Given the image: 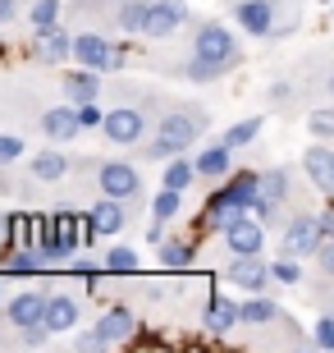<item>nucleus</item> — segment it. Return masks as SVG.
I'll list each match as a JSON object with an SVG mask.
<instances>
[{"instance_id": "14", "label": "nucleus", "mask_w": 334, "mask_h": 353, "mask_svg": "<svg viewBox=\"0 0 334 353\" xmlns=\"http://www.w3.org/2000/svg\"><path fill=\"white\" fill-rule=\"evenodd\" d=\"M124 221H129V216H124V202H119V197H101V202L87 211V234H119Z\"/></svg>"}, {"instance_id": "42", "label": "nucleus", "mask_w": 334, "mask_h": 353, "mask_svg": "<svg viewBox=\"0 0 334 353\" xmlns=\"http://www.w3.org/2000/svg\"><path fill=\"white\" fill-rule=\"evenodd\" d=\"M330 88H334V83H330Z\"/></svg>"}, {"instance_id": "18", "label": "nucleus", "mask_w": 334, "mask_h": 353, "mask_svg": "<svg viewBox=\"0 0 334 353\" xmlns=\"http://www.w3.org/2000/svg\"><path fill=\"white\" fill-rule=\"evenodd\" d=\"M302 170L311 174L316 188L334 193V147H307V157H302Z\"/></svg>"}, {"instance_id": "7", "label": "nucleus", "mask_w": 334, "mask_h": 353, "mask_svg": "<svg viewBox=\"0 0 334 353\" xmlns=\"http://www.w3.org/2000/svg\"><path fill=\"white\" fill-rule=\"evenodd\" d=\"M129 335H133V312L129 307H110V312L96 321V330L78 340V349H110V344L129 340Z\"/></svg>"}, {"instance_id": "37", "label": "nucleus", "mask_w": 334, "mask_h": 353, "mask_svg": "<svg viewBox=\"0 0 334 353\" xmlns=\"http://www.w3.org/2000/svg\"><path fill=\"white\" fill-rule=\"evenodd\" d=\"M78 119H83V129H101L105 110H101L96 101H78Z\"/></svg>"}, {"instance_id": "26", "label": "nucleus", "mask_w": 334, "mask_h": 353, "mask_svg": "<svg viewBox=\"0 0 334 353\" xmlns=\"http://www.w3.org/2000/svg\"><path fill=\"white\" fill-rule=\"evenodd\" d=\"M193 179H197V161H188V157L179 152V157L169 161V170H165V188H179V193H183Z\"/></svg>"}, {"instance_id": "6", "label": "nucleus", "mask_w": 334, "mask_h": 353, "mask_svg": "<svg viewBox=\"0 0 334 353\" xmlns=\"http://www.w3.org/2000/svg\"><path fill=\"white\" fill-rule=\"evenodd\" d=\"M96 183H101L105 197H119V202H138L142 197V174L133 170L129 161H105L96 170Z\"/></svg>"}, {"instance_id": "17", "label": "nucleus", "mask_w": 334, "mask_h": 353, "mask_svg": "<svg viewBox=\"0 0 334 353\" xmlns=\"http://www.w3.org/2000/svg\"><path fill=\"white\" fill-rule=\"evenodd\" d=\"M229 152H233V147L225 143V138H220V143H211V147H202V152H197V174H202V179H211V183H216V179H229V165H233Z\"/></svg>"}, {"instance_id": "34", "label": "nucleus", "mask_w": 334, "mask_h": 353, "mask_svg": "<svg viewBox=\"0 0 334 353\" xmlns=\"http://www.w3.org/2000/svg\"><path fill=\"white\" fill-rule=\"evenodd\" d=\"M307 129L316 133V138H334V110H311Z\"/></svg>"}, {"instance_id": "33", "label": "nucleus", "mask_w": 334, "mask_h": 353, "mask_svg": "<svg viewBox=\"0 0 334 353\" xmlns=\"http://www.w3.org/2000/svg\"><path fill=\"white\" fill-rule=\"evenodd\" d=\"M270 271H275V280H280V285H298V280H302V266H298V257H289V252H284Z\"/></svg>"}, {"instance_id": "15", "label": "nucleus", "mask_w": 334, "mask_h": 353, "mask_svg": "<svg viewBox=\"0 0 334 353\" xmlns=\"http://www.w3.org/2000/svg\"><path fill=\"white\" fill-rule=\"evenodd\" d=\"M78 129H83V119H78V105H55L41 115V133L55 138V143H74Z\"/></svg>"}, {"instance_id": "31", "label": "nucleus", "mask_w": 334, "mask_h": 353, "mask_svg": "<svg viewBox=\"0 0 334 353\" xmlns=\"http://www.w3.org/2000/svg\"><path fill=\"white\" fill-rule=\"evenodd\" d=\"M105 271L133 275V271H138V252H133V248H110V252H105Z\"/></svg>"}, {"instance_id": "27", "label": "nucleus", "mask_w": 334, "mask_h": 353, "mask_svg": "<svg viewBox=\"0 0 334 353\" xmlns=\"http://www.w3.org/2000/svg\"><path fill=\"white\" fill-rule=\"evenodd\" d=\"M160 266L165 271H188L193 266V243H160Z\"/></svg>"}, {"instance_id": "38", "label": "nucleus", "mask_w": 334, "mask_h": 353, "mask_svg": "<svg viewBox=\"0 0 334 353\" xmlns=\"http://www.w3.org/2000/svg\"><path fill=\"white\" fill-rule=\"evenodd\" d=\"M316 262H321L325 275H334V239H330V234L321 239V248H316Z\"/></svg>"}, {"instance_id": "9", "label": "nucleus", "mask_w": 334, "mask_h": 353, "mask_svg": "<svg viewBox=\"0 0 334 353\" xmlns=\"http://www.w3.org/2000/svg\"><path fill=\"white\" fill-rule=\"evenodd\" d=\"M183 23H188V5H183V0H152V14H147V28H142V37L165 41L169 32H179Z\"/></svg>"}, {"instance_id": "20", "label": "nucleus", "mask_w": 334, "mask_h": 353, "mask_svg": "<svg viewBox=\"0 0 334 353\" xmlns=\"http://www.w3.org/2000/svg\"><path fill=\"white\" fill-rule=\"evenodd\" d=\"M55 221V248H60V257H74L78 243H83V225H78L74 211H60V216H51Z\"/></svg>"}, {"instance_id": "12", "label": "nucleus", "mask_w": 334, "mask_h": 353, "mask_svg": "<svg viewBox=\"0 0 334 353\" xmlns=\"http://www.w3.org/2000/svg\"><path fill=\"white\" fill-rule=\"evenodd\" d=\"M233 19L252 37H270L275 32V0H233Z\"/></svg>"}, {"instance_id": "40", "label": "nucleus", "mask_w": 334, "mask_h": 353, "mask_svg": "<svg viewBox=\"0 0 334 353\" xmlns=\"http://www.w3.org/2000/svg\"><path fill=\"white\" fill-rule=\"evenodd\" d=\"M321 230H325V234L334 239V211H325V216H321Z\"/></svg>"}, {"instance_id": "19", "label": "nucleus", "mask_w": 334, "mask_h": 353, "mask_svg": "<svg viewBox=\"0 0 334 353\" xmlns=\"http://www.w3.org/2000/svg\"><path fill=\"white\" fill-rule=\"evenodd\" d=\"M74 326H78V299L51 294V299H46V330L60 335V330H74Z\"/></svg>"}, {"instance_id": "36", "label": "nucleus", "mask_w": 334, "mask_h": 353, "mask_svg": "<svg viewBox=\"0 0 334 353\" xmlns=\"http://www.w3.org/2000/svg\"><path fill=\"white\" fill-rule=\"evenodd\" d=\"M311 344L334 353V316H321V321H316V335H311Z\"/></svg>"}, {"instance_id": "41", "label": "nucleus", "mask_w": 334, "mask_h": 353, "mask_svg": "<svg viewBox=\"0 0 334 353\" xmlns=\"http://www.w3.org/2000/svg\"><path fill=\"white\" fill-rule=\"evenodd\" d=\"M0 299H5V285H0Z\"/></svg>"}, {"instance_id": "39", "label": "nucleus", "mask_w": 334, "mask_h": 353, "mask_svg": "<svg viewBox=\"0 0 334 353\" xmlns=\"http://www.w3.org/2000/svg\"><path fill=\"white\" fill-rule=\"evenodd\" d=\"M10 19H19V0H0V23H10Z\"/></svg>"}, {"instance_id": "29", "label": "nucleus", "mask_w": 334, "mask_h": 353, "mask_svg": "<svg viewBox=\"0 0 334 353\" xmlns=\"http://www.w3.org/2000/svg\"><path fill=\"white\" fill-rule=\"evenodd\" d=\"M183 79H193V83H216V79H225V69L211 65V60H202V55H193V60L183 65Z\"/></svg>"}, {"instance_id": "32", "label": "nucleus", "mask_w": 334, "mask_h": 353, "mask_svg": "<svg viewBox=\"0 0 334 353\" xmlns=\"http://www.w3.org/2000/svg\"><path fill=\"white\" fill-rule=\"evenodd\" d=\"M32 28H51L60 19V0H32V10H28Z\"/></svg>"}, {"instance_id": "5", "label": "nucleus", "mask_w": 334, "mask_h": 353, "mask_svg": "<svg viewBox=\"0 0 334 353\" xmlns=\"http://www.w3.org/2000/svg\"><path fill=\"white\" fill-rule=\"evenodd\" d=\"M142 133H147V115H142L138 105H115V110H105V119H101L105 143L133 147V143H142Z\"/></svg>"}, {"instance_id": "11", "label": "nucleus", "mask_w": 334, "mask_h": 353, "mask_svg": "<svg viewBox=\"0 0 334 353\" xmlns=\"http://www.w3.org/2000/svg\"><path fill=\"white\" fill-rule=\"evenodd\" d=\"M225 275H229L238 289H247V294H266V285L275 280V271L261 262V252H252V257H233Z\"/></svg>"}, {"instance_id": "8", "label": "nucleus", "mask_w": 334, "mask_h": 353, "mask_svg": "<svg viewBox=\"0 0 334 353\" xmlns=\"http://www.w3.org/2000/svg\"><path fill=\"white\" fill-rule=\"evenodd\" d=\"M225 243H229L233 257H252L266 243V230H261V216L252 221V211H238L229 225H225Z\"/></svg>"}, {"instance_id": "28", "label": "nucleus", "mask_w": 334, "mask_h": 353, "mask_svg": "<svg viewBox=\"0 0 334 353\" xmlns=\"http://www.w3.org/2000/svg\"><path fill=\"white\" fill-rule=\"evenodd\" d=\"M257 138H261V115L238 119V124L225 133V143H229V147H247V143H257Z\"/></svg>"}, {"instance_id": "24", "label": "nucleus", "mask_w": 334, "mask_h": 353, "mask_svg": "<svg viewBox=\"0 0 334 353\" xmlns=\"http://www.w3.org/2000/svg\"><path fill=\"white\" fill-rule=\"evenodd\" d=\"M37 46H41V55L46 60H69V51H74V41H69V32L65 28H37Z\"/></svg>"}, {"instance_id": "2", "label": "nucleus", "mask_w": 334, "mask_h": 353, "mask_svg": "<svg viewBox=\"0 0 334 353\" xmlns=\"http://www.w3.org/2000/svg\"><path fill=\"white\" fill-rule=\"evenodd\" d=\"M46 299L51 294H14L10 303H5V321H10L14 330H23V344H41V335H51L46 330Z\"/></svg>"}, {"instance_id": "13", "label": "nucleus", "mask_w": 334, "mask_h": 353, "mask_svg": "<svg viewBox=\"0 0 334 353\" xmlns=\"http://www.w3.org/2000/svg\"><path fill=\"white\" fill-rule=\"evenodd\" d=\"M284 197H289V170H266V174H261V193H257V207H252V216L270 221Z\"/></svg>"}, {"instance_id": "3", "label": "nucleus", "mask_w": 334, "mask_h": 353, "mask_svg": "<svg viewBox=\"0 0 334 353\" xmlns=\"http://www.w3.org/2000/svg\"><path fill=\"white\" fill-rule=\"evenodd\" d=\"M193 55H202V60L220 65L225 74L243 65V51H238V41H233V32H229L225 23H216V19L197 28V37H193Z\"/></svg>"}, {"instance_id": "4", "label": "nucleus", "mask_w": 334, "mask_h": 353, "mask_svg": "<svg viewBox=\"0 0 334 353\" xmlns=\"http://www.w3.org/2000/svg\"><path fill=\"white\" fill-rule=\"evenodd\" d=\"M74 55L87 69H96V74H119V65H124V51H119L105 32H78L74 37Z\"/></svg>"}, {"instance_id": "25", "label": "nucleus", "mask_w": 334, "mask_h": 353, "mask_svg": "<svg viewBox=\"0 0 334 353\" xmlns=\"http://www.w3.org/2000/svg\"><path fill=\"white\" fill-rule=\"evenodd\" d=\"M243 321H247V326H270V321H284V312H280V303L252 294V299L243 303Z\"/></svg>"}, {"instance_id": "23", "label": "nucleus", "mask_w": 334, "mask_h": 353, "mask_svg": "<svg viewBox=\"0 0 334 353\" xmlns=\"http://www.w3.org/2000/svg\"><path fill=\"white\" fill-rule=\"evenodd\" d=\"M147 14H152V0H115V23L124 32H142Z\"/></svg>"}, {"instance_id": "16", "label": "nucleus", "mask_w": 334, "mask_h": 353, "mask_svg": "<svg viewBox=\"0 0 334 353\" xmlns=\"http://www.w3.org/2000/svg\"><path fill=\"white\" fill-rule=\"evenodd\" d=\"M202 321H206V330L225 335V330H233L238 321H243V307H238V303H229L225 294H211V299H206V307H202Z\"/></svg>"}, {"instance_id": "21", "label": "nucleus", "mask_w": 334, "mask_h": 353, "mask_svg": "<svg viewBox=\"0 0 334 353\" xmlns=\"http://www.w3.org/2000/svg\"><path fill=\"white\" fill-rule=\"evenodd\" d=\"M96 92H101V74H96V69H74V74H65V97L69 101H96Z\"/></svg>"}, {"instance_id": "30", "label": "nucleus", "mask_w": 334, "mask_h": 353, "mask_svg": "<svg viewBox=\"0 0 334 353\" xmlns=\"http://www.w3.org/2000/svg\"><path fill=\"white\" fill-rule=\"evenodd\" d=\"M179 202H183L179 188H160V193H156V202H152L156 221H169V216H179Z\"/></svg>"}, {"instance_id": "1", "label": "nucleus", "mask_w": 334, "mask_h": 353, "mask_svg": "<svg viewBox=\"0 0 334 353\" xmlns=\"http://www.w3.org/2000/svg\"><path fill=\"white\" fill-rule=\"evenodd\" d=\"M202 129H206V110L202 105H174V110L160 119V129H156L152 147H147V157H179L183 147L197 143Z\"/></svg>"}, {"instance_id": "10", "label": "nucleus", "mask_w": 334, "mask_h": 353, "mask_svg": "<svg viewBox=\"0 0 334 353\" xmlns=\"http://www.w3.org/2000/svg\"><path fill=\"white\" fill-rule=\"evenodd\" d=\"M321 239H325L321 216H293V221L284 225V252H289V257H307V252H316Z\"/></svg>"}, {"instance_id": "35", "label": "nucleus", "mask_w": 334, "mask_h": 353, "mask_svg": "<svg viewBox=\"0 0 334 353\" xmlns=\"http://www.w3.org/2000/svg\"><path fill=\"white\" fill-rule=\"evenodd\" d=\"M23 157V138H14V133H0V165H10V161Z\"/></svg>"}, {"instance_id": "22", "label": "nucleus", "mask_w": 334, "mask_h": 353, "mask_svg": "<svg viewBox=\"0 0 334 353\" xmlns=\"http://www.w3.org/2000/svg\"><path fill=\"white\" fill-rule=\"evenodd\" d=\"M65 174H69L65 152H37V157H32V179L37 183H55V179H65Z\"/></svg>"}]
</instances>
